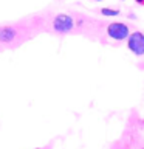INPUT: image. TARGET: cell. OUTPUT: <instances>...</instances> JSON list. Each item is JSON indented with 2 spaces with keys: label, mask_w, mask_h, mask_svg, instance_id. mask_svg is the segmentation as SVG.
Here are the masks:
<instances>
[{
  "label": "cell",
  "mask_w": 144,
  "mask_h": 149,
  "mask_svg": "<svg viewBox=\"0 0 144 149\" xmlns=\"http://www.w3.org/2000/svg\"><path fill=\"white\" fill-rule=\"evenodd\" d=\"M76 26L73 17L68 16V14H57L54 19H53V31L56 34H68L71 33Z\"/></svg>",
  "instance_id": "cell-1"
},
{
  "label": "cell",
  "mask_w": 144,
  "mask_h": 149,
  "mask_svg": "<svg viewBox=\"0 0 144 149\" xmlns=\"http://www.w3.org/2000/svg\"><path fill=\"white\" fill-rule=\"evenodd\" d=\"M107 34L115 40H125L130 34V28L129 25H125L123 22L107 23Z\"/></svg>",
  "instance_id": "cell-2"
},
{
  "label": "cell",
  "mask_w": 144,
  "mask_h": 149,
  "mask_svg": "<svg viewBox=\"0 0 144 149\" xmlns=\"http://www.w3.org/2000/svg\"><path fill=\"white\" fill-rule=\"evenodd\" d=\"M127 45H129V50L133 54L143 56L144 54V34L141 31H135L132 34H129Z\"/></svg>",
  "instance_id": "cell-3"
},
{
  "label": "cell",
  "mask_w": 144,
  "mask_h": 149,
  "mask_svg": "<svg viewBox=\"0 0 144 149\" xmlns=\"http://www.w3.org/2000/svg\"><path fill=\"white\" fill-rule=\"evenodd\" d=\"M17 39V30L14 26L0 28V45H11Z\"/></svg>",
  "instance_id": "cell-4"
},
{
  "label": "cell",
  "mask_w": 144,
  "mask_h": 149,
  "mask_svg": "<svg viewBox=\"0 0 144 149\" xmlns=\"http://www.w3.org/2000/svg\"><path fill=\"white\" fill-rule=\"evenodd\" d=\"M101 14H102V16H110V17H113V16H119V9L102 8V9H101Z\"/></svg>",
  "instance_id": "cell-5"
},
{
  "label": "cell",
  "mask_w": 144,
  "mask_h": 149,
  "mask_svg": "<svg viewBox=\"0 0 144 149\" xmlns=\"http://www.w3.org/2000/svg\"><path fill=\"white\" fill-rule=\"evenodd\" d=\"M136 3H139V5H144V0H135Z\"/></svg>",
  "instance_id": "cell-6"
},
{
  "label": "cell",
  "mask_w": 144,
  "mask_h": 149,
  "mask_svg": "<svg viewBox=\"0 0 144 149\" xmlns=\"http://www.w3.org/2000/svg\"><path fill=\"white\" fill-rule=\"evenodd\" d=\"M96 2H101V0H96Z\"/></svg>",
  "instance_id": "cell-7"
}]
</instances>
